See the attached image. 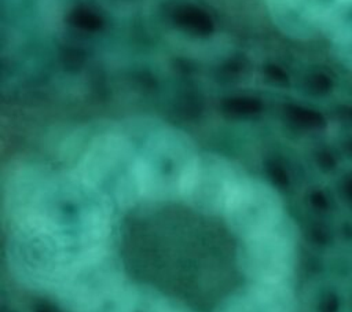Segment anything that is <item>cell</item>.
I'll return each instance as SVG.
<instances>
[{
    "label": "cell",
    "mask_w": 352,
    "mask_h": 312,
    "mask_svg": "<svg viewBox=\"0 0 352 312\" xmlns=\"http://www.w3.org/2000/svg\"><path fill=\"white\" fill-rule=\"evenodd\" d=\"M1 213L11 278L66 312L298 309L293 216L271 184L219 153L201 150L180 183L139 165L107 191L63 164L22 162Z\"/></svg>",
    "instance_id": "cell-1"
},
{
    "label": "cell",
    "mask_w": 352,
    "mask_h": 312,
    "mask_svg": "<svg viewBox=\"0 0 352 312\" xmlns=\"http://www.w3.org/2000/svg\"><path fill=\"white\" fill-rule=\"evenodd\" d=\"M276 25L297 37L318 32L331 40L352 33V0H265Z\"/></svg>",
    "instance_id": "cell-2"
},
{
    "label": "cell",
    "mask_w": 352,
    "mask_h": 312,
    "mask_svg": "<svg viewBox=\"0 0 352 312\" xmlns=\"http://www.w3.org/2000/svg\"><path fill=\"white\" fill-rule=\"evenodd\" d=\"M333 47L338 59L344 65L352 67V33L334 38Z\"/></svg>",
    "instance_id": "cell-3"
}]
</instances>
